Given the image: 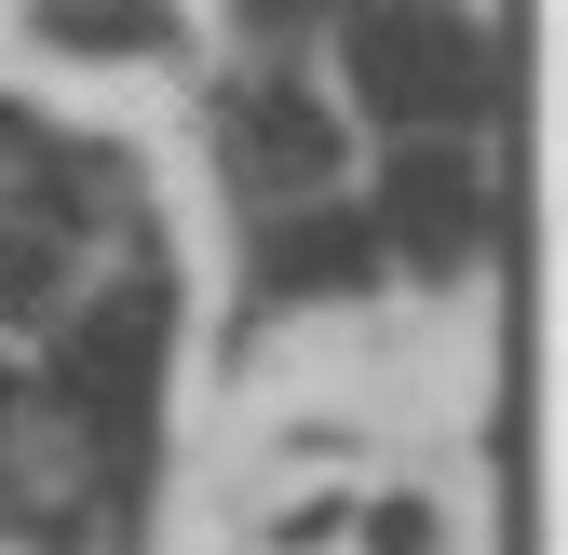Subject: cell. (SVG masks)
Wrapping results in <instances>:
<instances>
[{
	"mask_svg": "<svg viewBox=\"0 0 568 555\" xmlns=\"http://www.w3.org/2000/svg\"><path fill=\"white\" fill-rule=\"evenodd\" d=\"M338 54V122L393 135H501V41L474 0H338L325 14Z\"/></svg>",
	"mask_w": 568,
	"mask_h": 555,
	"instance_id": "cell-1",
	"label": "cell"
},
{
	"mask_svg": "<svg viewBox=\"0 0 568 555\" xmlns=\"http://www.w3.org/2000/svg\"><path fill=\"white\" fill-rule=\"evenodd\" d=\"M203 135H217V190H231V231L284 218V203H338L352 190V122L312 82L298 54H231L217 95H203Z\"/></svg>",
	"mask_w": 568,
	"mask_h": 555,
	"instance_id": "cell-2",
	"label": "cell"
},
{
	"mask_svg": "<svg viewBox=\"0 0 568 555\" xmlns=\"http://www.w3.org/2000/svg\"><path fill=\"white\" fill-rule=\"evenodd\" d=\"M352 203H366L379 285H474L501 258V135H393Z\"/></svg>",
	"mask_w": 568,
	"mask_h": 555,
	"instance_id": "cell-3",
	"label": "cell"
},
{
	"mask_svg": "<svg viewBox=\"0 0 568 555\" xmlns=\"http://www.w3.org/2000/svg\"><path fill=\"white\" fill-rule=\"evenodd\" d=\"M231 299L244 325H298V312H338V299H379V244H366V203H284V218H244L231 231Z\"/></svg>",
	"mask_w": 568,
	"mask_h": 555,
	"instance_id": "cell-4",
	"label": "cell"
},
{
	"mask_svg": "<svg viewBox=\"0 0 568 555\" xmlns=\"http://www.w3.org/2000/svg\"><path fill=\"white\" fill-rule=\"evenodd\" d=\"M28 28L54 54H176V0H41Z\"/></svg>",
	"mask_w": 568,
	"mask_h": 555,
	"instance_id": "cell-5",
	"label": "cell"
}]
</instances>
